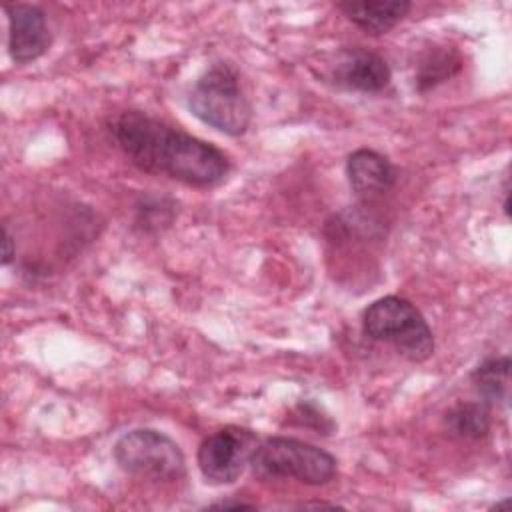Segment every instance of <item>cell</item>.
Returning <instances> with one entry per match:
<instances>
[{"label":"cell","mask_w":512,"mask_h":512,"mask_svg":"<svg viewBox=\"0 0 512 512\" xmlns=\"http://www.w3.org/2000/svg\"><path fill=\"white\" fill-rule=\"evenodd\" d=\"M346 176L358 198L372 200L396 184L398 172L384 154L370 148H358L346 160Z\"/></svg>","instance_id":"obj_9"},{"label":"cell","mask_w":512,"mask_h":512,"mask_svg":"<svg viewBox=\"0 0 512 512\" xmlns=\"http://www.w3.org/2000/svg\"><path fill=\"white\" fill-rule=\"evenodd\" d=\"M110 134L124 156L148 174L212 188L230 172V160L220 148L140 110L120 112L110 122Z\"/></svg>","instance_id":"obj_1"},{"label":"cell","mask_w":512,"mask_h":512,"mask_svg":"<svg viewBox=\"0 0 512 512\" xmlns=\"http://www.w3.org/2000/svg\"><path fill=\"white\" fill-rule=\"evenodd\" d=\"M190 112L226 136H242L252 118V108L242 92L238 72L228 62L212 64L188 94Z\"/></svg>","instance_id":"obj_2"},{"label":"cell","mask_w":512,"mask_h":512,"mask_svg":"<svg viewBox=\"0 0 512 512\" xmlns=\"http://www.w3.org/2000/svg\"><path fill=\"white\" fill-rule=\"evenodd\" d=\"M328 78L338 88L372 94L390 84L392 72L380 54L356 46L344 48L336 54V58L330 62Z\"/></svg>","instance_id":"obj_7"},{"label":"cell","mask_w":512,"mask_h":512,"mask_svg":"<svg viewBox=\"0 0 512 512\" xmlns=\"http://www.w3.org/2000/svg\"><path fill=\"white\" fill-rule=\"evenodd\" d=\"M8 16V52L16 64H28L40 58L52 42V34L42 8L34 4L12 2L4 6Z\"/></svg>","instance_id":"obj_8"},{"label":"cell","mask_w":512,"mask_h":512,"mask_svg":"<svg viewBox=\"0 0 512 512\" xmlns=\"http://www.w3.org/2000/svg\"><path fill=\"white\" fill-rule=\"evenodd\" d=\"M362 330L376 342H386L410 362H424L434 354V334L420 310L400 296L374 300L362 312Z\"/></svg>","instance_id":"obj_4"},{"label":"cell","mask_w":512,"mask_h":512,"mask_svg":"<svg viewBox=\"0 0 512 512\" xmlns=\"http://www.w3.org/2000/svg\"><path fill=\"white\" fill-rule=\"evenodd\" d=\"M460 70V58L452 50H436L430 52L418 66L416 74V84L418 90H428L434 88L436 84L448 80Z\"/></svg>","instance_id":"obj_13"},{"label":"cell","mask_w":512,"mask_h":512,"mask_svg":"<svg viewBox=\"0 0 512 512\" xmlns=\"http://www.w3.org/2000/svg\"><path fill=\"white\" fill-rule=\"evenodd\" d=\"M210 508H222V510H228V508H256V504H248V502H216V504H210Z\"/></svg>","instance_id":"obj_15"},{"label":"cell","mask_w":512,"mask_h":512,"mask_svg":"<svg viewBox=\"0 0 512 512\" xmlns=\"http://www.w3.org/2000/svg\"><path fill=\"white\" fill-rule=\"evenodd\" d=\"M16 256V246H14V240L8 232V228H4V240H2V264L8 266Z\"/></svg>","instance_id":"obj_14"},{"label":"cell","mask_w":512,"mask_h":512,"mask_svg":"<svg viewBox=\"0 0 512 512\" xmlns=\"http://www.w3.org/2000/svg\"><path fill=\"white\" fill-rule=\"evenodd\" d=\"M258 446L256 432L240 426H226L212 432L198 446L196 462L208 484L224 486L236 482Z\"/></svg>","instance_id":"obj_6"},{"label":"cell","mask_w":512,"mask_h":512,"mask_svg":"<svg viewBox=\"0 0 512 512\" xmlns=\"http://www.w3.org/2000/svg\"><path fill=\"white\" fill-rule=\"evenodd\" d=\"M252 474L266 480H296L306 486H324L336 476V460L326 450L288 436L258 442L250 458Z\"/></svg>","instance_id":"obj_3"},{"label":"cell","mask_w":512,"mask_h":512,"mask_svg":"<svg viewBox=\"0 0 512 512\" xmlns=\"http://www.w3.org/2000/svg\"><path fill=\"white\" fill-rule=\"evenodd\" d=\"M470 380L482 402H486L488 406H506L510 394V358H486L474 368Z\"/></svg>","instance_id":"obj_11"},{"label":"cell","mask_w":512,"mask_h":512,"mask_svg":"<svg viewBox=\"0 0 512 512\" xmlns=\"http://www.w3.org/2000/svg\"><path fill=\"white\" fill-rule=\"evenodd\" d=\"M444 428L460 440H480L490 432V406L486 402H460L444 414Z\"/></svg>","instance_id":"obj_12"},{"label":"cell","mask_w":512,"mask_h":512,"mask_svg":"<svg viewBox=\"0 0 512 512\" xmlns=\"http://www.w3.org/2000/svg\"><path fill=\"white\" fill-rule=\"evenodd\" d=\"M112 452L116 464L136 478L174 482L186 474V458L180 446L154 428H136L122 434Z\"/></svg>","instance_id":"obj_5"},{"label":"cell","mask_w":512,"mask_h":512,"mask_svg":"<svg viewBox=\"0 0 512 512\" xmlns=\"http://www.w3.org/2000/svg\"><path fill=\"white\" fill-rule=\"evenodd\" d=\"M336 8L366 34L382 36L408 16L412 4L406 0H348L338 2Z\"/></svg>","instance_id":"obj_10"}]
</instances>
